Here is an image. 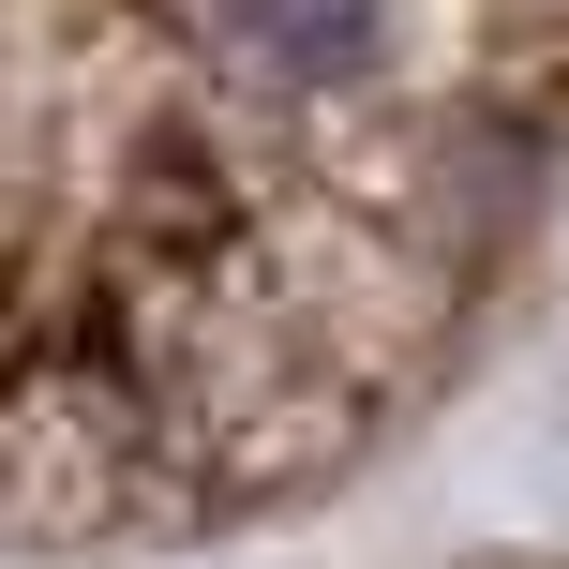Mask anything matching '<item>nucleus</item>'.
<instances>
[{"label":"nucleus","mask_w":569,"mask_h":569,"mask_svg":"<svg viewBox=\"0 0 569 569\" xmlns=\"http://www.w3.org/2000/svg\"><path fill=\"white\" fill-rule=\"evenodd\" d=\"M569 180V0H0V555H166L375 465Z\"/></svg>","instance_id":"1"}]
</instances>
